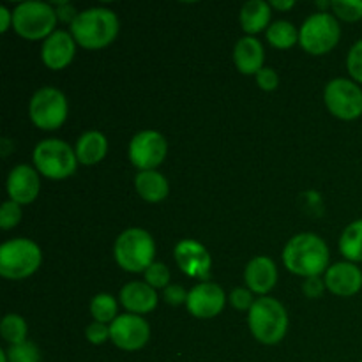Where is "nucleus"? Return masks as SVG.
<instances>
[{"label":"nucleus","instance_id":"f257e3e1","mask_svg":"<svg viewBox=\"0 0 362 362\" xmlns=\"http://www.w3.org/2000/svg\"><path fill=\"white\" fill-rule=\"evenodd\" d=\"M283 262L292 274L317 278L329 269V247L315 233H299L286 243Z\"/></svg>","mask_w":362,"mask_h":362},{"label":"nucleus","instance_id":"f03ea898","mask_svg":"<svg viewBox=\"0 0 362 362\" xmlns=\"http://www.w3.org/2000/svg\"><path fill=\"white\" fill-rule=\"evenodd\" d=\"M119 34V18L106 7L81 11L71 23V35L76 45L87 49L106 48Z\"/></svg>","mask_w":362,"mask_h":362},{"label":"nucleus","instance_id":"7ed1b4c3","mask_svg":"<svg viewBox=\"0 0 362 362\" xmlns=\"http://www.w3.org/2000/svg\"><path fill=\"white\" fill-rule=\"evenodd\" d=\"M247 324L251 334L262 345H278L288 331V315L279 300L260 297L251 306Z\"/></svg>","mask_w":362,"mask_h":362},{"label":"nucleus","instance_id":"20e7f679","mask_svg":"<svg viewBox=\"0 0 362 362\" xmlns=\"http://www.w3.org/2000/svg\"><path fill=\"white\" fill-rule=\"evenodd\" d=\"M113 255H115L117 264L124 271L145 272L154 264V239L151 233L141 228H127L117 237Z\"/></svg>","mask_w":362,"mask_h":362},{"label":"nucleus","instance_id":"39448f33","mask_svg":"<svg viewBox=\"0 0 362 362\" xmlns=\"http://www.w3.org/2000/svg\"><path fill=\"white\" fill-rule=\"evenodd\" d=\"M42 253L34 240L13 239L0 246V276L25 279L41 267Z\"/></svg>","mask_w":362,"mask_h":362},{"label":"nucleus","instance_id":"423d86ee","mask_svg":"<svg viewBox=\"0 0 362 362\" xmlns=\"http://www.w3.org/2000/svg\"><path fill=\"white\" fill-rule=\"evenodd\" d=\"M76 152L62 140H42L34 148V165L39 173L53 180H62L76 170Z\"/></svg>","mask_w":362,"mask_h":362},{"label":"nucleus","instance_id":"0eeeda50","mask_svg":"<svg viewBox=\"0 0 362 362\" xmlns=\"http://www.w3.org/2000/svg\"><path fill=\"white\" fill-rule=\"evenodd\" d=\"M57 20V11L45 2L18 4L13 11L14 30L18 35L30 41L49 37L55 32Z\"/></svg>","mask_w":362,"mask_h":362},{"label":"nucleus","instance_id":"6e6552de","mask_svg":"<svg viewBox=\"0 0 362 362\" xmlns=\"http://www.w3.org/2000/svg\"><path fill=\"white\" fill-rule=\"evenodd\" d=\"M341 28L338 20L325 11L311 14L299 30V42L311 55H324L338 45Z\"/></svg>","mask_w":362,"mask_h":362},{"label":"nucleus","instance_id":"1a4fd4ad","mask_svg":"<svg viewBox=\"0 0 362 362\" xmlns=\"http://www.w3.org/2000/svg\"><path fill=\"white\" fill-rule=\"evenodd\" d=\"M28 115L39 129H59L67 119L66 95L53 87H42L32 95Z\"/></svg>","mask_w":362,"mask_h":362},{"label":"nucleus","instance_id":"9d476101","mask_svg":"<svg viewBox=\"0 0 362 362\" xmlns=\"http://www.w3.org/2000/svg\"><path fill=\"white\" fill-rule=\"evenodd\" d=\"M325 106L341 120H356L362 115V90L359 85L346 78L329 81L324 92Z\"/></svg>","mask_w":362,"mask_h":362},{"label":"nucleus","instance_id":"9b49d317","mask_svg":"<svg viewBox=\"0 0 362 362\" xmlns=\"http://www.w3.org/2000/svg\"><path fill=\"white\" fill-rule=\"evenodd\" d=\"M148 338H151V327L140 315H120L110 324V339L113 345L126 352H136L144 349Z\"/></svg>","mask_w":362,"mask_h":362},{"label":"nucleus","instance_id":"f8f14e48","mask_svg":"<svg viewBox=\"0 0 362 362\" xmlns=\"http://www.w3.org/2000/svg\"><path fill=\"white\" fill-rule=\"evenodd\" d=\"M166 152L168 144L158 131H141L129 144V159L140 172L158 168L165 161Z\"/></svg>","mask_w":362,"mask_h":362},{"label":"nucleus","instance_id":"ddd939ff","mask_svg":"<svg viewBox=\"0 0 362 362\" xmlns=\"http://www.w3.org/2000/svg\"><path fill=\"white\" fill-rule=\"evenodd\" d=\"M175 255V262L179 265L180 271L187 274L189 278L207 279L211 274L212 258L205 246L193 239H184L173 250Z\"/></svg>","mask_w":362,"mask_h":362},{"label":"nucleus","instance_id":"4468645a","mask_svg":"<svg viewBox=\"0 0 362 362\" xmlns=\"http://www.w3.org/2000/svg\"><path fill=\"white\" fill-rule=\"evenodd\" d=\"M226 296L216 283L205 281L194 286L187 296V311L197 318H214L223 311Z\"/></svg>","mask_w":362,"mask_h":362},{"label":"nucleus","instance_id":"2eb2a0df","mask_svg":"<svg viewBox=\"0 0 362 362\" xmlns=\"http://www.w3.org/2000/svg\"><path fill=\"white\" fill-rule=\"evenodd\" d=\"M41 189V180H39L37 170L28 165H18L11 170L7 177V193L13 202L18 205L32 204L37 198Z\"/></svg>","mask_w":362,"mask_h":362},{"label":"nucleus","instance_id":"dca6fc26","mask_svg":"<svg viewBox=\"0 0 362 362\" xmlns=\"http://www.w3.org/2000/svg\"><path fill=\"white\" fill-rule=\"evenodd\" d=\"M76 49V41L66 30H55L45 39L41 48V59L46 67L53 71L64 69L71 64Z\"/></svg>","mask_w":362,"mask_h":362},{"label":"nucleus","instance_id":"f3484780","mask_svg":"<svg viewBox=\"0 0 362 362\" xmlns=\"http://www.w3.org/2000/svg\"><path fill=\"white\" fill-rule=\"evenodd\" d=\"M325 286L334 296L352 297L362 288V272L352 262H339L325 272Z\"/></svg>","mask_w":362,"mask_h":362},{"label":"nucleus","instance_id":"a211bd4d","mask_svg":"<svg viewBox=\"0 0 362 362\" xmlns=\"http://www.w3.org/2000/svg\"><path fill=\"white\" fill-rule=\"evenodd\" d=\"M120 303L129 313L147 315L158 306V293L151 285L141 281H131L120 290Z\"/></svg>","mask_w":362,"mask_h":362},{"label":"nucleus","instance_id":"6ab92c4d","mask_svg":"<svg viewBox=\"0 0 362 362\" xmlns=\"http://www.w3.org/2000/svg\"><path fill=\"white\" fill-rule=\"evenodd\" d=\"M244 279L251 292L264 296L274 288L276 281H278V269L271 258L257 257L247 264Z\"/></svg>","mask_w":362,"mask_h":362},{"label":"nucleus","instance_id":"aec40b11","mask_svg":"<svg viewBox=\"0 0 362 362\" xmlns=\"http://www.w3.org/2000/svg\"><path fill=\"white\" fill-rule=\"evenodd\" d=\"M233 60L243 74H258L264 69V46L251 35L239 39L233 49Z\"/></svg>","mask_w":362,"mask_h":362},{"label":"nucleus","instance_id":"412c9836","mask_svg":"<svg viewBox=\"0 0 362 362\" xmlns=\"http://www.w3.org/2000/svg\"><path fill=\"white\" fill-rule=\"evenodd\" d=\"M134 187H136L138 194L144 198L145 202L151 204H159L165 200L170 193L168 180L163 173L156 172V170H145V172H138L134 177Z\"/></svg>","mask_w":362,"mask_h":362},{"label":"nucleus","instance_id":"4be33fe9","mask_svg":"<svg viewBox=\"0 0 362 362\" xmlns=\"http://www.w3.org/2000/svg\"><path fill=\"white\" fill-rule=\"evenodd\" d=\"M74 152H76V158L81 165H95L108 152V141H106L105 134L99 133V131H87L78 138Z\"/></svg>","mask_w":362,"mask_h":362},{"label":"nucleus","instance_id":"5701e85b","mask_svg":"<svg viewBox=\"0 0 362 362\" xmlns=\"http://www.w3.org/2000/svg\"><path fill=\"white\" fill-rule=\"evenodd\" d=\"M271 20V4L264 0H250L240 9V25L247 34H258L267 28Z\"/></svg>","mask_w":362,"mask_h":362},{"label":"nucleus","instance_id":"b1692460","mask_svg":"<svg viewBox=\"0 0 362 362\" xmlns=\"http://www.w3.org/2000/svg\"><path fill=\"white\" fill-rule=\"evenodd\" d=\"M339 251L352 264L362 262V219L350 223L339 239Z\"/></svg>","mask_w":362,"mask_h":362},{"label":"nucleus","instance_id":"393cba45","mask_svg":"<svg viewBox=\"0 0 362 362\" xmlns=\"http://www.w3.org/2000/svg\"><path fill=\"white\" fill-rule=\"evenodd\" d=\"M297 39H299L297 28L293 27L290 21H285V20L274 21V23L267 28V41L271 42L274 48H279V49L292 48V46L297 42Z\"/></svg>","mask_w":362,"mask_h":362},{"label":"nucleus","instance_id":"a878e982","mask_svg":"<svg viewBox=\"0 0 362 362\" xmlns=\"http://www.w3.org/2000/svg\"><path fill=\"white\" fill-rule=\"evenodd\" d=\"M0 332H2V338L6 339L11 345H20V343L27 341V322L23 320L18 315H6L0 325Z\"/></svg>","mask_w":362,"mask_h":362},{"label":"nucleus","instance_id":"bb28decb","mask_svg":"<svg viewBox=\"0 0 362 362\" xmlns=\"http://www.w3.org/2000/svg\"><path fill=\"white\" fill-rule=\"evenodd\" d=\"M90 313L99 324H112L117 318V300L110 293H98L90 303Z\"/></svg>","mask_w":362,"mask_h":362},{"label":"nucleus","instance_id":"cd10ccee","mask_svg":"<svg viewBox=\"0 0 362 362\" xmlns=\"http://www.w3.org/2000/svg\"><path fill=\"white\" fill-rule=\"evenodd\" d=\"M9 362H41V352L32 341H23L20 345H11L7 350Z\"/></svg>","mask_w":362,"mask_h":362},{"label":"nucleus","instance_id":"c85d7f7f","mask_svg":"<svg viewBox=\"0 0 362 362\" xmlns=\"http://www.w3.org/2000/svg\"><path fill=\"white\" fill-rule=\"evenodd\" d=\"M332 11L345 21L362 20V0H334L331 2Z\"/></svg>","mask_w":362,"mask_h":362},{"label":"nucleus","instance_id":"c756f323","mask_svg":"<svg viewBox=\"0 0 362 362\" xmlns=\"http://www.w3.org/2000/svg\"><path fill=\"white\" fill-rule=\"evenodd\" d=\"M145 276V283L151 285L152 288H166L170 283V271L163 262H154L147 271L144 272Z\"/></svg>","mask_w":362,"mask_h":362},{"label":"nucleus","instance_id":"7c9ffc66","mask_svg":"<svg viewBox=\"0 0 362 362\" xmlns=\"http://www.w3.org/2000/svg\"><path fill=\"white\" fill-rule=\"evenodd\" d=\"M21 219V209L16 202L9 200L4 202L2 209H0V226L2 230H11L20 223Z\"/></svg>","mask_w":362,"mask_h":362},{"label":"nucleus","instance_id":"2f4dec72","mask_svg":"<svg viewBox=\"0 0 362 362\" xmlns=\"http://www.w3.org/2000/svg\"><path fill=\"white\" fill-rule=\"evenodd\" d=\"M346 67H349L350 76L362 83V39L350 48L349 59H346Z\"/></svg>","mask_w":362,"mask_h":362},{"label":"nucleus","instance_id":"473e14b6","mask_svg":"<svg viewBox=\"0 0 362 362\" xmlns=\"http://www.w3.org/2000/svg\"><path fill=\"white\" fill-rule=\"evenodd\" d=\"M85 338H87L92 345H103V343H106L110 339V325L92 322V324L85 329Z\"/></svg>","mask_w":362,"mask_h":362},{"label":"nucleus","instance_id":"72a5a7b5","mask_svg":"<svg viewBox=\"0 0 362 362\" xmlns=\"http://www.w3.org/2000/svg\"><path fill=\"white\" fill-rule=\"evenodd\" d=\"M230 304L239 311H250L255 304L253 292L250 288H235L230 293Z\"/></svg>","mask_w":362,"mask_h":362},{"label":"nucleus","instance_id":"f704fd0d","mask_svg":"<svg viewBox=\"0 0 362 362\" xmlns=\"http://www.w3.org/2000/svg\"><path fill=\"white\" fill-rule=\"evenodd\" d=\"M257 83L258 87L265 92L276 90V87H278L279 83L278 73H276L274 69H271V67H264V69L257 74Z\"/></svg>","mask_w":362,"mask_h":362},{"label":"nucleus","instance_id":"c9c22d12","mask_svg":"<svg viewBox=\"0 0 362 362\" xmlns=\"http://www.w3.org/2000/svg\"><path fill=\"white\" fill-rule=\"evenodd\" d=\"M187 296H189V293H187L180 285H168L165 288V293H163V299H165V303L170 304V306H180V304L187 303Z\"/></svg>","mask_w":362,"mask_h":362},{"label":"nucleus","instance_id":"e433bc0d","mask_svg":"<svg viewBox=\"0 0 362 362\" xmlns=\"http://www.w3.org/2000/svg\"><path fill=\"white\" fill-rule=\"evenodd\" d=\"M324 290H325V281H322L318 276L317 278H308L306 281L303 283L304 296L310 297V299H318V297H322Z\"/></svg>","mask_w":362,"mask_h":362},{"label":"nucleus","instance_id":"4c0bfd02","mask_svg":"<svg viewBox=\"0 0 362 362\" xmlns=\"http://www.w3.org/2000/svg\"><path fill=\"white\" fill-rule=\"evenodd\" d=\"M57 16L62 21H67V23H73L74 18L78 16V13L74 11V7L67 2H59L57 4Z\"/></svg>","mask_w":362,"mask_h":362},{"label":"nucleus","instance_id":"58836bf2","mask_svg":"<svg viewBox=\"0 0 362 362\" xmlns=\"http://www.w3.org/2000/svg\"><path fill=\"white\" fill-rule=\"evenodd\" d=\"M13 25V13L7 7H0V32H7Z\"/></svg>","mask_w":362,"mask_h":362},{"label":"nucleus","instance_id":"ea45409f","mask_svg":"<svg viewBox=\"0 0 362 362\" xmlns=\"http://www.w3.org/2000/svg\"><path fill=\"white\" fill-rule=\"evenodd\" d=\"M293 6H296V2H293V0H285V2L272 0L271 2V7H276V9H279V11H288V9H292Z\"/></svg>","mask_w":362,"mask_h":362},{"label":"nucleus","instance_id":"a19ab883","mask_svg":"<svg viewBox=\"0 0 362 362\" xmlns=\"http://www.w3.org/2000/svg\"><path fill=\"white\" fill-rule=\"evenodd\" d=\"M2 145H4L2 156H4V158H6V156H7V145H9V140H7V138H4V140H2Z\"/></svg>","mask_w":362,"mask_h":362},{"label":"nucleus","instance_id":"79ce46f5","mask_svg":"<svg viewBox=\"0 0 362 362\" xmlns=\"http://www.w3.org/2000/svg\"><path fill=\"white\" fill-rule=\"evenodd\" d=\"M0 362H9V359H7L6 350H0Z\"/></svg>","mask_w":362,"mask_h":362},{"label":"nucleus","instance_id":"37998d69","mask_svg":"<svg viewBox=\"0 0 362 362\" xmlns=\"http://www.w3.org/2000/svg\"><path fill=\"white\" fill-rule=\"evenodd\" d=\"M317 6L322 7V9H327V7H331V2H318Z\"/></svg>","mask_w":362,"mask_h":362},{"label":"nucleus","instance_id":"c03bdc74","mask_svg":"<svg viewBox=\"0 0 362 362\" xmlns=\"http://www.w3.org/2000/svg\"><path fill=\"white\" fill-rule=\"evenodd\" d=\"M361 362H362V361H361Z\"/></svg>","mask_w":362,"mask_h":362}]
</instances>
